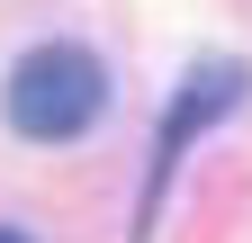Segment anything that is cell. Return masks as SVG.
Instances as JSON below:
<instances>
[{
    "instance_id": "obj_1",
    "label": "cell",
    "mask_w": 252,
    "mask_h": 243,
    "mask_svg": "<svg viewBox=\"0 0 252 243\" xmlns=\"http://www.w3.org/2000/svg\"><path fill=\"white\" fill-rule=\"evenodd\" d=\"M0 108H9V126L27 144H72V135L99 126V108H108V63L90 45H27L9 63Z\"/></svg>"
},
{
    "instance_id": "obj_2",
    "label": "cell",
    "mask_w": 252,
    "mask_h": 243,
    "mask_svg": "<svg viewBox=\"0 0 252 243\" xmlns=\"http://www.w3.org/2000/svg\"><path fill=\"white\" fill-rule=\"evenodd\" d=\"M243 90H252V72H243V63H189L180 99L162 108V135H153V180H144V207H135V234L153 225V207H162V180L180 171V153H189V144H198V135L216 126V117H225V108L243 99Z\"/></svg>"
},
{
    "instance_id": "obj_3",
    "label": "cell",
    "mask_w": 252,
    "mask_h": 243,
    "mask_svg": "<svg viewBox=\"0 0 252 243\" xmlns=\"http://www.w3.org/2000/svg\"><path fill=\"white\" fill-rule=\"evenodd\" d=\"M0 243H27V234H18V225H0Z\"/></svg>"
}]
</instances>
